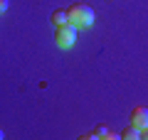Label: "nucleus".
I'll list each match as a JSON object with an SVG mask.
<instances>
[{
  "label": "nucleus",
  "instance_id": "1",
  "mask_svg": "<svg viewBox=\"0 0 148 140\" xmlns=\"http://www.w3.org/2000/svg\"><path fill=\"white\" fill-rule=\"evenodd\" d=\"M67 17L74 27H91L94 20H96V12L86 3H74V5L67 7Z\"/></svg>",
  "mask_w": 148,
  "mask_h": 140
},
{
  "label": "nucleus",
  "instance_id": "2",
  "mask_svg": "<svg viewBox=\"0 0 148 140\" xmlns=\"http://www.w3.org/2000/svg\"><path fill=\"white\" fill-rule=\"evenodd\" d=\"M77 30H79V27H74L72 22L59 25L57 30H54V42H57V47H62V49L74 47V42H77Z\"/></svg>",
  "mask_w": 148,
  "mask_h": 140
},
{
  "label": "nucleus",
  "instance_id": "3",
  "mask_svg": "<svg viewBox=\"0 0 148 140\" xmlns=\"http://www.w3.org/2000/svg\"><path fill=\"white\" fill-rule=\"evenodd\" d=\"M128 120H131V125H136L138 130H143L148 125V108L146 106H136V108L131 111V116H128Z\"/></svg>",
  "mask_w": 148,
  "mask_h": 140
},
{
  "label": "nucleus",
  "instance_id": "4",
  "mask_svg": "<svg viewBox=\"0 0 148 140\" xmlns=\"http://www.w3.org/2000/svg\"><path fill=\"white\" fill-rule=\"evenodd\" d=\"M91 133H94V138H101V140H111V138H114V130H111L106 123H99Z\"/></svg>",
  "mask_w": 148,
  "mask_h": 140
},
{
  "label": "nucleus",
  "instance_id": "5",
  "mask_svg": "<svg viewBox=\"0 0 148 140\" xmlns=\"http://www.w3.org/2000/svg\"><path fill=\"white\" fill-rule=\"evenodd\" d=\"M49 22H52L54 27H59V25H64V22H69V17H67V10H54L52 15H49Z\"/></svg>",
  "mask_w": 148,
  "mask_h": 140
},
{
  "label": "nucleus",
  "instance_id": "6",
  "mask_svg": "<svg viewBox=\"0 0 148 140\" xmlns=\"http://www.w3.org/2000/svg\"><path fill=\"white\" fill-rule=\"evenodd\" d=\"M121 138H126V140H136V138H141V130H138L136 125H128V128L121 130Z\"/></svg>",
  "mask_w": 148,
  "mask_h": 140
},
{
  "label": "nucleus",
  "instance_id": "7",
  "mask_svg": "<svg viewBox=\"0 0 148 140\" xmlns=\"http://www.w3.org/2000/svg\"><path fill=\"white\" fill-rule=\"evenodd\" d=\"M8 5H10V3H8V0H0V15H3V12L8 10Z\"/></svg>",
  "mask_w": 148,
  "mask_h": 140
},
{
  "label": "nucleus",
  "instance_id": "8",
  "mask_svg": "<svg viewBox=\"0 0 148 140\" xmlns=\"http://www.w3.org/2000/svg\"><path fill=\"white\" fill-rule=\"evenodd\" d=\"M141 138H146V140H148V125H146V128L141 130Z\"/></svg>",
  "mask_w": 148,
  "mask_h": 140
},
{
  "label": "nucleus",
  "instance_id": "9",
  "mask_svg": "<svg viewBox=\"0 0 148 140\" xmlns=\"http://www.w3.org/2000/svg\"><path fill=\"white\" fill-rule=\"evenodd\" d=\"M0 138H3V130H0Z\"/></svg>",
  "mask_w": 148,
  "mask_h": 140
}]
</instances>
